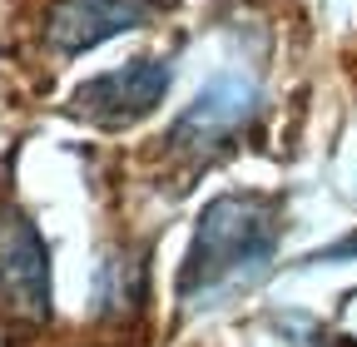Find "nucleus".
Returning <instances> with one entry per match:
<instances>
[{
	"mask_svg": "<svg viewBox=\"0 0 357 347\" xmlns=\"http://www.w3.org/2000/svg\"><path fill=\"white\" fill-rule=\"evenodd\" d=\"M248 114H253V84L213 79L189 105V114L174 124V144L178 149H213L218 139H229L238 124H248Z\"/></svg>",
	"mask_w": 357,
	"mask_h": 347,
	"instance_id": "39448f33",
	"label": "nucleus"
},
{
	"mask_svg": "<svg viewBox=\"0 0 357 347\" xmlns=\"http://www.w3.org/2000/svg\"><path fill=\"white\" fill-rule=\"evenodd\" d=\"M169 90V65L159 60H134L124 70H109L100 79H89L84 90L75 95V105L89 114V119H100V124H129V119H139L149 114Z\"/></svg>",
	"mask_w": 357,
	"mask_h": 347,
	"instance_id": "20e7f679",
	"label": "nucleus"
},
{
	"mask_svg": "<svg viewBox=\"0 0 357 347\" xmlns=\"http://www.w3.org/2000/svg\"><path fill=\"white\" fill-rule=\"evenodd\" d=\"M0 308L25 323L50 318V253L15 203H0Z\"/></svg>",
	"mask_w": 357,
	"mask_h": 347,
	"instance_id": "f03ea898",
	"label": "nucleus"
},
{
	"mask_svg": "<svg viewBox=\"0 0 357 347\" xmlns=\"http://www.w3.org/2000/svg\"><path fill=\"white\" fill-rule=\"evenodd\" d=\"M154 20V0H55L45 35L60 55H79L109 35L139 30Z\"/></svg>",
	"mask_w": 357,
	"mask_h": 347,
	"instance_id": "7ed1b4c3",
	"label": "nucleus"
},
{
	"mask_svg": "<svg viewBox=\"0 0 357 347\" xmlns=\"http://www.w3.org/2000/svg\"><path fill=\"white\" fill-rule=\"evenodd\" d=\"M278 248V213L263 199H213L199 219L194 253L184 263V293L189 302L229 293L268 268V258Z\"/></svg>",
	"mask_w": 357,
	"mask_h": 347,
	"instance_id": "f257e3e1",
	"label": "nucleus"
},
{
	"mask_svg": "<svg viewBox=\"0 0 357 347\" xmlns=\"http://www.w3.org/2000/svg\"><path fill=\"white\" fill-rule=\"evenodd\" d=\"M333 258H357V233H352V238H342V243H333L328 253H318L312 263H333Z\"/></svg>",
	"mask_w": 357,
	"mask_h": 347,
	"instance_id": "423d86ee",
	"label": "nucleus"
}]
</instances>
